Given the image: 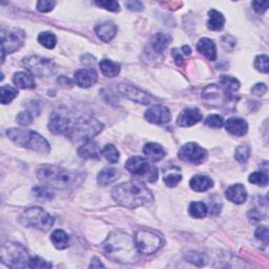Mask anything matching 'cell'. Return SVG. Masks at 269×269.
Masks as SVG:
<instances>
[{"instance_id":"6da1fadb","label":"cell","mask_w":269,"mask_h":269,"mask_svg":"<svg viewBox=\"0 0 269 269\" xmlns=\"http://www.w3.org/2000/svg\"><path fill=\"white\" fill-rule=\"evenodd\" d=\"M102 251L107 258L122 264H131L139 260V250L134 238L120 230L109 234L102 244Z\"/></svg>"},{"instance_id":"7a4b0ae2","label":"cell","mask_w":269,"mask_h":269,"mask_svg":"<svg viewBox=\"0 0 269 269\" xmlns=\"http://www.w3.org/2000/svg\"><path fill=\"white\" fill-rule=\"evenodd\" d=\"M37 177L43 185L61 190L77 188L85 179L82 173L67 170L51 164H44L37 169Z\"/></svg>"},{"instance_id":"3957f363","label":"cell","mask_w":269,"mask_h":269,"mask_svg":"<svg viewBox=\"0 0 269 269\" xmlns=\"http://www.w3.org/2000/svg\"><path fill=\"white\" fill-rule=\"evenodd\" d=\"M111 196L119 205L130 209L144 206L154 199L152 191L138 181H130L116 186Z\"/></svg>"},{"instance_id":"277c9868","label":"cell","mask_w":269,"mask_h":269,"mask_svg":"<svg viewBox=\"0 0 269 269\" xmlns=\"http://www.w3.org/2000/svg\"><path fill=\"white\" fill-rule=\"evenodd\" d=\"M6 136L15 144L27 149H31L38 154L48 155L51 152L49 142L38 133L28 130L10 129L6 131Z\"/></svg>"},{"instance_id":"5b68a950","label":"cell","mask_w":269,"mask_h":269,"mask_svg":"<svg viewBox=\"0 0 269 269\" xmlns=\"http://www.w3.org/2000/svg\"><path fill=\"white\" fill-rule=\"evenodd\" d=\"M0 259L11 268H26L28 267L31 258L22 245L15 242H6L0 249Z\"/></svg>"},{"instance_id":"8992f818","label":"cell","mask_w":269,"mask_h":269,"mask_svg":"<svg viewBox=\"0 0 269 269\" xmlns=\"http://www.w3.org/2000/svg\"><path fill=\"white\" fill-rule=\"evenodd\" d=\"M19 222L26 227L48 231L53 227L55 219L40 207H31L19 216Z\"/></svg>"},{"instance_id":"52a82bcc","label":"cell","mask_w":269,"mask_h":269,"mask_svg":"<svg viewBox=\"0 0 269 269\" xmlns=\"http://www.w3.org/2000/svg\"><path fill=\"white\" fill-rule=\"evenodd\" d=\"M103 130V124L95 118H79L69 134L76 141H91Z\"/></svg>"},{"instance_id":"ba28073f","label":"cell","mask_w":269,"mask_h":269,"mask_svg":"<svg viewBox=\"0 0 269 269\" xmlns=\"http://www.w3.org/2000/svg\"><path fill=\"white\" fill-rule=\"evenodd\" d=\"M134 244L140 253L152 255L158 251L163 245L162 236L155 230L141 228L136 231L134 237Z\"/></svg>"},{"instance_id":"9c48e42d","label":"cell","mask_w":269,"mask_h":269,"mask_svg":"<svg viewBox=\"0 0 269 269\" xmlns=\"http://www.w3.org/2000/svg\"><path fill=\"white\" fill-rule=\"evenodd\" d=\"M125 168L131 174L140 177L149 183H154L158 180V169L142 157H132L131 159L126 161Z\"/></svg>"},{"instance_id":"30bf717a","label":"cell","mask_w":269,"mask_h":269,"mask_svg":"<svg viewBox=\"0 0 269 269\" xmlns=\"http://www.w3.org/2000/svg\"><path fill=\"white\" fill-rule=\"evenodd\" d=\"M24 64L26 69L35 76L51 77L56 73V64L49 58L40 56H29L25 58Z\"/></svg>"},{"instance_id":"8fae6325","label":"cell","mask_w":269,"mask_h":269,"mask_svg":"<svg viewBox=\"0 0 269 269\" xmlns=\"http://www.w3.org/2000/svg\"><path fill=\"white\" fill-rule=\"evenodd\" d=\"M26 35L21 29H2L1 46H2V62L5 54H11L24 47Z\"/></svg>"},{"instance_id":"7c38bea8","label":"cell","mask_w":269,"mask_h":269,"mask_svg":"<svg viewBox=\"0 0 269 269\" xmlns=\"http://www.w3.org/2000/svg\"><path fill=\"white\" fill-rule=\"evenodd\" d=\"M118 91L120 94L134 102H137L139 104H143V106H148L154 102L158 101V99L154 97L153 95H149L146 92H143L142 89L134 87L131 84H119Z\"/></svg>"},{"instance_id":"4fadbf2b","label":"cell","mask_w":269,"mask_h":269,"mask_svg":"<svg viewBox=\"0 0 269 269\" xmlns=\"http://www.w3.org/2000/svg\"><path fill=\"white\" fill-rule=\"evenodd\" d=\"M178 156L179 158L185 162H188L191 164H201L202 162L205 161L207 157V152L199 144L190 142V143L185 144L181 147Z\"/></svg>"},{"instance_id":"5bb4252c","label":"cell","mask_w":269,"mask_h":269,"mask_svg":"<svg viewBox=\"0 0 269 269\" xmlns=\"http://www.w3.org/2000/svg\"><path fill=\"white\" fill-rule=\"evenodd\" d=\"M145 119L154 124H165L171 119V114L167 108L162 106H154L146 110Z\"/></svg>"},{"instance_id":"9a60e30c","label":"cell","mask_w":269,"mask_h":269,"mask_svg":"<svg viewBox=\"0 0 269 269\" xmlns=\"http://www.w3.org/2000/svg\"><path fill=\"white\" fill-rule=\"evenodd\" d=\"M202 113L199 108H186L177 118V125L180 128H190L202 120Z\"/></svg>"},{"instance_id":"2e32d148","label":"cell","mask_w":269,"mask_h":269,"mask_svg":"<svg viewBox=\"0 0 269 269\" xmlns=\"http://www.w3.org/2000/svg\"><path fill=\"white\" fill-rule=\"evenodd\" d=\"M70 121L66 117L54 113L50 117L49 121V130L55 134H69L70 132Z\"/></svg>"},{"instance_id":"e0dca14e","label":"cell","mask_w":269,"mask_h":269,"mask_svg":"<svg viewBox=\"0 0 269 269\" xmlns=\"http://www.w3.org/2000/svg\"><path fill=\"white\" fill-rule=\"evenodd\" d=\"M98 75L94 69H81L75 73V82L80 87H91L96 83Z\"/></svg>"},{"instance_id":"ac0fdd59","label":"cell","mask_w":269,"mask_h":269,"mask_svg":"<svg viewBox=\"0 0 269 269\" xmlns=\"http://www.w3.org/2000/svg\"><path fill=\"white\" fill-rule=\"evenodd\" d=\"M225 129H226V132L229 133L230 134H233V136L242 137L246 133H247L248 124L242 118L233 117V118H229L225 122Z\"/></svg>"},{"instance_id":"d6986e66","label":"cell","mask_w":269,"mask_h":269,"mask_svg":"<svg viewBox=\"0 0 269 269\" xmlns=\"http://www.w3.org/2000/svg\"><path fill=\"white\" fill-rule=\"evenodd\" d=\"M227 200L233 202L235 204H242L247 200V191H246L244 185L238 183L230 185L225 191Z\"/></svg>"},{"instance_id":"ffe728a7","label":"cell","mask_w":269,"mask_h":269,"mask_svg":"<svg viewBox=\"0 0 269 269\" xmlns=\"http://www.w3.org/2000/svg\"><path fill=\"white\" fill-rule=\"evenodd\" d=\"M95 31L97 36H98L102 41L109 42L113 40V38L116 36L117 27L114 22L106 21V22H102L101 25L97 26Z\"/></svg>"},{"instance_id":"44dd1931","label":"cell","mask_w":269,"mask_h":269,"mask_svg":"<svg viewBox=\"0 0 269 269\" xmlns=\"http://www.w3.org/2000/svg\"><path fill=\"white\" fill-rule=\"evenodd\" d=\"M78 155L83 159L98 160L100 158L101 151L96 142L87 141V142H84V144H82L78 148Z\"/></svg>"},{"instance_id":"7402d4cb","label":"cell","mask_w":269,"mask_h":269,"mask_svg":"<svg viewBox=\"0 0 269 269\" xmlns=\"http://www.w3.org/2000/svg\"><path fill=\"white\" fill-rule=\"evenodd\" d=\"M197 50L203 54L208 60L215 61L216 59V48L213 40L208 38H202L197 44Z\"/></svg>"},{"instance_id":"603a6c76","label":"cell","mask_w":269,"mask_h":269,"mask_svg":"<svg viewBox=\"0 0 269 269\" xmlns=\"http://www.w3.org/2000/svg\"><path fill=\"white\" fill-rule=\"evenodd\" d=\"M143 153L146 158L152 162L161 161L165 157V151L164 148L157 143H146L143 147Z\"/></svg>"},{"instance_id":"cb8c5ba5","label":"cell","mask_w":269,"mask_h":269,"mask_svg":"<svg viewBox=\"0 0 269 269\" xmlns=\"http://www.w3.org/2000/svg\"><path fill=\"white\" fill-rule=\"evenodd\" d=\"M190 188L195 191L202 192V191H206L208 189H211L214 186V181L211 178H208L206 176H195L190 179L189 181Z\"/></svg>"},{"instance_id":"d4e9b609","label":"cell","mask_w":269,"mask_h":269,"mask_svg":"<svg viewBox=\"0 0 269 269\" xmlns=\"http://www.w3.org/2000/svg\"><path fill=\"white\" fill-rule=\"evenodd\" d=\"M118 176H119V174H118V170L116 168L106 167L99 171L98 176H97V182H98L99 185L107 186L110 183L115 182L119 178Z\"/></svg>"},{"instance_id":"484cf974","label":"cell","mask_w":269,"mask_h":269,"mask_svg":"<svg viewBox=\"0 0 269 269\" xmlns=\"http://www.w3.org/2000/svg\"><path fill=\"white\" fill-rule=\"evenodd\" d=\"M51 241L55 247L59 250H62L69 247L70 245V238L67 236L64 230L56 229L51 235Z\"/></svg>"},{"instance_id":"4316f807","label":"cell","mask_w":269,"mask_h":269,"mask_svg":"<svg viewBox=\"0 0 269 269\" xmlns=\"http://www.w3.org/2000/svg\"><path fill=\"white\" fill-rule=\"evenodd\" d=\"M13 82L15 85L22 89H29L35 87V80L33 76L25 72H19L15 74L13 77Z\"/></svg>"},{"instance_id":"83f0119b","label":"cell","mask_w":269,"mask_h":269,"mask_svg":"<svg viewBox=\"0 0 269 269\" xmlns=\"http://www.w3.org/2000/svg\"><path fill=\"white\" fill-rule=\"evenodd\" d=\"M208 21H207V27L212 31H221L225 25V18H224L223 14L215 11L211 10L208 12Z\"/></svg>"},{"instance_id":"f1b7e54d","label":"cell","mask_w":269,"mask_h":269,"mask_svg":"<svg viewBox=\"0 0 269 269\" xmlns=\"http://www.w3.org/2000/svg\"><path fill=\"white\" fill-rule=\"evenodd\" d=\"M182 180V175L180 174V168L173 167L164 170L163 181L168 188H175Z\"/></svg>"},{"instance_id":"f546056e","label":"cell","mask_w":269,"mask_h":269,"mask_svg":"<svg viewBox=\"0 0 269 269\" xmlns=\"http://www.w3.org/2000/svg\"><path fill=\"white\" fill-rule=\"evenodd\" d=\"M171 41V37L165 33H157L152 39L153 48L158 53H163Z\"/></svg>"},{"instance_id":"4dcf8cb0","label":"cell","mask_w":269,"mask_h":269,"mask_svg":"<svg viewBox=\"0 0 269 269\" xmlns=\"http://www.w3.org/2000/svg\"><path fill=\"white\" fill-rule=\"evenodd\" d=\"M99 66L102 74L107 77H116L120 73V64L108 60V59H103L99 63Z\"/></svg>"},{"instance_id":"1f68e13d","label":"cell","mask_w":269,"mask_h":269,"mask_svg":"<svg viewBox=\"0 0 269 269\" xmlns=\"http://www.w3.org/2000/svg\"><path fill=\"white\" fill-rule=\"evenodd\" d=\"M189 215L195 219H203L208 213V208L203 202H192L188 207Z\"/></svg>"},{"instance_id":"d6a6232c","label":"cell","mask_w":269,"mask_h":269,"mask_svg":"<svg viewBox=\"0 0 269 269\" xmlns=\"http://www.w3.org/2000/svg\"><path fill=\"white\" fill-rule=\"evenodd\" d=\"M220 83L225 89L226 93H233L237 92L239 88H240V82L238 79L231 76H226V75H223L220 77Z\"/></svg>"},{"instance_id":"836d02e7","label":"cell","mask_w":269,"mask_h":269,"mask_svg":"<svg viewBox=\"0 0 269 269\" xmlns=\"http://www.w3.org/2000/svg\"><path fill=\"white\" fill-rule=\"evenodd\" d=\"M38 41L44 48L52 50L56 47L57 38L55 34H53L52 32H42L38 36Z\"/></svg>"},{"instance_id":"e575fe53","label":"cell","mask_w":269,"mask_h":269,"mask_svg":"<svg viewBox=\"0 0 269 269\" xmlns=\"http://www.w3.org/2000/svg\"><path fill=\"white\" fill-rule=\"evenodd\" d=\"M101 155L110 163H117L120 158L118 149L113 144H108L102 148Z\"/></svg>"},{"instance_id":"d590c367","label":"cell","mask_w":269,"mask_h":269,"mask_svg":"<svg viewBox=\"0 0 269 269\" xmlns=\"http://www.w3.org/2000/svg\"><path fill=\"white\" fill-rule=\"evenodd\" d=\"M33 193L39 200H52L54 198V192L47 185H38L33 188Z\"/></svg>"},{"instance_id":"8d00e7d4","label":"cell","mask_w":269,"mask_h":269,"mask_svg":"<svg viewBox=\"0 0 269 269\" xmlns=\"http://www.w3.org/2000/svg\"><path fill=\"white\" fill-rule=\"evenodd\" d=\"M0 93H1V103L6 104L10 103L13 99L16 98L18 92L16 88H14L10 85H4L0 88Z\"/></svg>"},{"instance_id":"74e56055","label":"cell","mask_w":269,"mask_h":269,"mask_svg":"<svg viewBox=\"0 0 269 269\" xmlns=\"http://www.w3.org/2000/svg\"><path fill=\"white\" fill-rule=\"evenodd\" d=\"M251 148L248 144H243L236 149L235 158L239 163H246L249 159Z\"/></svg>"},{"instance_id":"f35d334b","label":"cell","mask_w":269,"mask_h":269,"mask_svg":"<svg viewBox=\"0 0 269 269\" xmlns=\"http://www.w3.org/2000/svg\"><path fill=\"white\" fill-rule=\"evenodd\" d=\"M248 180L250 183L256 184L258 186H265L268 184V177L266 173H263V171H256L249 176Z\"/></svg>"},{"instance_id":"ab89813d","label":"cell","mask_w":269,"mask_h":269,"mask_svg":"<svg viewBox=\"0 0 269 269\" xmlns=\"http://www.w3.org/2000/svg\"><path fill=\"white\" fill-rule=\"evenodd\" d=\"M255 67L259 72L267 74L269 72L268 57L266 55L257 56L255 59Z\"/></svg>"},{"instance_id":"60d3db41","label":"cell","mask_w":269,"mask_h":269,"mask_svg":"<svg viewBox=\"0 0 269 269\" xmlns=\"http://www.w3.org/2000/svg\"><path fill=\"white\" fill-rule=\"evenodd\" d=\"M186 259L188 261H189L190 263H193L196 265H204L206 263V258L203 255V253L201 252H197V251H190L188 253V256H186Z\"/></svg>"},{"instance_id":"b9f144b4","label":"cell","mask_w":269,"mask_h":269,"mask_svg":"<svg viewBox=\"0 0 269 269\" xmlns=\"http://www.w3.org/2000/svg\"><path fill=\"white\" fill-rule=\"evenodd\" d=\"M205 124L212 129H221L224 124V121L223 118L219 115H209L206 118Z\"/></svg>"},{"instance_id":"7bdbcfd3","label":"cell","mask_w":269,"mask_h":269,"mask_svg":"<svg viewBox=\"0 0 269 269\" xmlns=\"http://www.w3.org/2000/svg\"><path fill=\"white\" fill-rule=\"evenodd\" d=\"M51 267H52L51 263H49L48 261L43 260L39 257L29 259L28 268H51Z\"/></svg>"},{"instance_id":"ee69618b","label":"cell","mask_w":269,"mask_h":269,"mask_svg":"<svg viewBox=\"0 0 269 269\" xmlns=\"http://www.w3.org/2000/svg\"><path fill=\"white\" fill-rule=\"evenodd\" d=\"M55 5L56 1H53V0H41V1L37 2V9L42 13H48L53 10Z\"/></svg>"},{"instance_id":"f6af8a7d","label":"cell","mask_w":269,"mask_h":269,"mask_svg":"<svg viewBox=\"0 0 269 269\" xmlns=\"http://www.w3.org/2000/svg\"><path fill=\"white\" fill-rule=\"evenodd\" d=\"M96 4L98 6L103 7V9H106L109 12H119L120 11V5L117 1H96Z\"/></svg>"},{"instance_id":"bcb514c9","label":"cell","mask_w":269,"mask_h":269,"mask_svg":"<svg viewBox=\"0 0 269 269\" xmlns=\"http://www.w3.org/2000/svg\"><path fill=\"white\" fill-rule=\"evenodd\" d=\"M33 121V117L31 115V113L27 110H25V111H21V113L17 116V122L20 124V125H28L31 124Z\"/></svg>"},{"instance_id":"7dc6e473","label":"cell","mask_w":269,"mask_h":269,"mask_svg":"<svg viewBox=\"0 0 269 269\" xmlns=\"http://www.w3.org/2000/svg\"><path fill=\"white\" fill-rule=\"evenodd\" d=\"M255 236L259 240L264 242L265 244L268 243V239H269V234H268V228L266 226H260L257 228Z\"/></svg>"},{"instance_id":"c3c4849f","label":"cell","mask_w":269,"mask_h":269,"mask_svg":"<svg viewBox=\"0 0 269 269\" xmlns=\"http://www.w3.org/2000/svg\"><path fill=\"white\" fill-rule=\"evenodd\" d=\"M251 4L253 6V10L260 14L266 12L268 9V1H252Z\"/></svg>"},{"instance_id":"681fc988","label":"cell","mask_w":269,"mask_h":269,"mask_svg":"<svg viewBox=\"0 0 269 269\" xmlns=\"http://www.w3.org/2000/svg\"><path fill=\"white\" fill-rule=\"evenodd\" d=\"M221 206L222 205H221L220 199H216V201H213L212 200L211 203H209V209H208V211H209V213H211L213 215H218L220 213V211H221Z\"/></svg>"},{"instance_id":"f907efd6","label":"cell","mask_w":269,"mask_h":269,"mask_svg":"<svg viewBox=\"0 0 269 269\" xmlns=\"http://www.w3.org/2000/svg\"><path fill=\"white\" fill-rule=\"evenodd\" d=\"M251 92L258 95V96H263L267 93V86L264 83H257L255 86L251 88Z\"/></svg>"},{"instance_id":"816d5d0a","label":"cell","mask_w":269,"mask_h":269,"mask_svg":"<svg viewBox=\"0 0 269 269\" xmlns=\"http://www.w3.org/2000/svg\"><path fill=\"white\" fill-rule=\"evenodd\" d=\"M125 6L131 11H142L143 10V3L140 1H128L125 2Z\"/></svg>"},{"instance_id":"f5cc1de1","label":"cell","mask_w":269,"mask_h":269,"mask_svg":"<svg viewBox=\"0 0 269 269\" xmlns=\"http://www.w3.org/2000/svg\"><path fill=\"white\" fill-rule=\"evenodd\" d=\"M171 55H173V57L175 59V62H176L177 65H179V66L183 65V63H184L183 56L180 54V52H179V50L174 49L173 52H171Z\"/></svg>"},{"instance_id":"db71d44e","label":"cell","mask_w":269,"mask_h":269,"mask_svg":"<svg viewBox=\"0 0 269 269\" xmlns=\"http://www.w3.org/2000/svg\"><path fill=\"white\" fill-rule=\"evenodd\" d=\"M248 215H249L250 221H252V222H259V221L262 220V218H263V215H261L260 213H258L256 209H253V211L251 209V212L249 213Z\"/></svg>"},{"instance_id":"11a10c76","label":"cell","mask_w":269,"mask_h":269,"mask_svg":"<svg viewBox=\"0 0 269 269\" xmlns=\"http://www.w3.org/2000/svg\"><path fill=\"white\" fill-rule=\"evenodd\" d=\"M103 266H104V265L100 262L98 258H94V259L92 260L91 265H89V267H91V268H100V267H103Z\"/></svg>"},{"instance_id":"9f6ffc18","label":"cell","mask_w":269,"mask_h":269,"mask_svg":"<svg viewBox=\"0 0 269 269\" xmlns=\"http://www.w3.org/2000/svg\"><path fill=\"white\" fill-rule=\"evenodd\" d=\"M182 52H183L184 55H190L191 54V50L188 46H183L182 47Z\"/></svg>"}]
</instances>
